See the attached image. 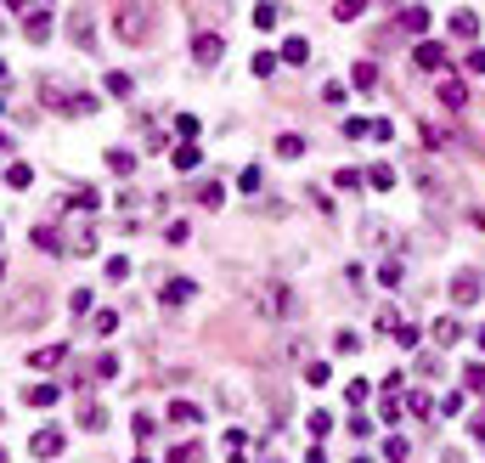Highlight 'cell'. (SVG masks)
<instances>
[{
    "instance_id": "cell-12",
    "label": "cell",
    "mask_w": 485,
    "mask_h": 463,
    "mask_svg": "<svg viewBox=\"0 0 485 463\" xmlns=\"http://www.w3.org/2000/svg\"><path fill=\"white\" fill-rule=\"evenodd\" d=\"M412 62H418L423 74H429V68H446V51H440V46H434V40H423V46L412 51Z\"/></svg>"
},
{
    "instance_id": "cell-53",
    "label": "cell",
    "mask_w": 485,
    "mask_h": 463,
    "mask_svg": "<svg viewBox=\"0 0 485 463\" xmlns=\"http://www.w3.org/2000/svg\"><path fill=\"white\" fill-rule=\"evenodd\" d=\"M0 277H6V255H0Z\"/></svg>"
},
{
    "instance_id": "cell-33",
    "label": "cell",
    "mask_w": 485,
    "mask_h": 463,
    "mask_svg": "<svg viewBox=\"0 0 485 463\" xmlns=\"http://www.w3.org/2000/svg\"><path fill=\"white\" fill-rule=\"evenodd\" d=\"M344 136H350V142H367L373 124H367V119H344Z\"/></svg>"
},
{
    "instance_id": "cell-57",
    "label": "cell",
    "mask_w": 485,
    "mask_h": 463,
    "mask_svg": "<svg viewBox=\"0 0 485 463\" xmlns=\"http://www.w3.org/2000/svg\"><path fill=\"white\" fill-rule=\"evenodd\" d=\"M271 463H282V457H271Z\"/></svg>"
},
{
    "instance_id": "cell-41",
    "label": "cell",
    "mask_w": 485,
    "mask_h": 463,
    "mask_svg": "<svg viewBox=\"0 0 485 463\" xmlns=\"http://www.w3.org/2000/svg\"><path fill=\"white\" fill-rule=\"evenodd\" d=\"M108 277H113V283H124V277H130V260H124V255H113V260H108Z\"/></svg>"
},
{
    "instance_id": "cell-24",
    "label": "cell",
    "mask_w": 485,
    "mask_h": 463,
    "mask_svg": "<svg viewBox=\"0 0 485 463\" xmlns=\"http://www.w3.org/2000/svg\"><path fill=\"white\" fill-rule=\"evenodd\" d=\"M452 34L474 40V34H479V17H474V12H452Z\"/></svg>"
},
{
    "instance_id": "cell-32",
    "label": "cell",
    "mask_w": 485,
    "mask_h": 463,
    "mask_svg": "<svg viewBox=\"0 0 485 463\" xmlns=\"http://www.w3.org/2000/svg\"><path fill=\"white\" fill-rule=\"evenodd\" d=\"M401 277H407V271H401V260H384V266H378V283H384V288H395Z\"/></svg>"
},
{
    "instance_id": "cell-42",
    "label": "cell",
    "mask_w": 485,
    "mask_h": 463,
    "mask_svg": "<svg viewBox=\"0 0 485 463\" xmlns=\"http://www.w3.org/2000/svg\"><path fill=\"white\" fill-rule=\"evenodd\" d=\"M91 328H96V333H113V328H119V317H113V311H96V317H91Z\"/></svg>"
},
{
    "instance_id": "cell-21",
    "label": "cell",
    "mask_w": 485,
    "mask_h": 463,
    "mask_svg": "<svg viewBox=\"0 0 485 463\" xmlns=\"http://www.w3.org/2000/svg\"><path fill=\"white\" fill-rule=\"evenodd\" d=\"M34 243L46 249V255H68V243H62V237H57L51 226H34Z\"/></svg>"
},
{
    "instance_id": "cell-48",
    "label": "cell",
    "mask_w": 485,
    "mask_h": 463,
    "mask_svg": "<svg viewBox=\"0 0 485 463\" xmlns=\"http://www.w3.org/2000/svg\"><path fill=\"white\" fill-rule=\"evenodd\" d=\"M119 373V356H96V378H113Z\"/></svg>"
},
{
    "instance_id": "cell-38",
    "label": "cell",
    "mask_w": 485,
    "mask_h": 463,
    "mask_svg": "<svg viewBox=\"0 0 485 463\" xmlns=\"http://www.w3.org/2000/svg\"><path fill=\"white\" fill-rule=\"evenodd\" d=\"M305 424H311V435H327V430H333V412H311Z\"/></svg>"
},
{
    "instance_id": "cell-50",
    "label": "cell",
    "mask_w": 485,
    "mask_h": 463,
    "mask_svg": "<svg viewBox=\"0 0 485 463\" xmlns=\"http://www.w3.org/2000/svg\"><path fill=\"white\" fill-rule=\"evenodd\" d=\"M463 68H468V74H485V51H479V46H474V51H468V62H463Z\"/></svg>"
},
{
    "instance_id": "cell-40",
    "label": "cell",
    "mask_w": 485,
    "mask_h": 463,
    "mask_svg": "<svg viewBox=\"0 0 485 463\" xmlns=\"http://www.w3.org/2000/svg\"><path fill=\"white\" fill-rule=\"evenodd\" d=\"M361 237H367V243H389V226H378V221H367V226H361Z\"/></svg>"
},
{
    "instance_id": "cell-13",
    "label": "cell",
    "mask_w": 485,
    "mask_h": 463,
    "mask_svg": "<svg viewBox=\"0 0 485 463\" xmlns=\"http://www.w3.org/2000/svg\"><path fill=\"white\" fill-rule=\"evenodd\" d=\"M395 28H407V34H423V28H429V12H423V6H407V12H395Z\"/></svg>"
},
{
    "instance_id": "cell-52",
    "label": "cell",
    "mask_w": 485,
    "mask_h": 463,
    "mask_svg": "<svg viewBox=\"0 0 485 463\" xmlns=\"http://www.w3.org/2000/svg\"><path fill=\"white\" fill-rule=\"evenodd\" d=\"M0 463H12V452H6V446H0Z\"/></svg>"
},
{
    "instance_id": "cell-44",
    "label": "cell",
    "mask_w": 485,
    "mask_h": 463,
    "mask_svg": "<svg viewBox=\"0 0 485 463\" xmlns=\"http://www.w3.org/2000/svg\"><path fill=\"white\" fill-rule=\"evenodd\" d=\"M164 237H169V243H187V237H192V226H187V221H169V232H164Z\"/></svg>"
},
{
    "instance_id": "cell-22",
    "label": "cell",
    "mask_w": 485,
    "mask_h": 463,
    "mask_svg": "<svg viewBox=\"0 0 485 463\" xmlns=\"http://www.w3.org/2000/svg\"><path fill=\"white\" fill-rule=\"evenodd\" d=\"M57 396H62L57 385H34V390H28L23 401H28V407H57Z\"/></svg>"
},
{
    "instance_id": "cell-4",
    "label": "cell",
    "mask_w": 485,
    "mask_h": 463,
    "mask_svg": "<svg viewBox=\"0 0 485 463\" xmlns=\"http://www.w3.org/2000/svg\"><path fill=\"white\" fill-rule=\"evenodd\" d=\"M220 51H226V40H220L214 28H198V34H192V62H198V68H214Z\"/></svg>"
},
{
    "instance_id": "cell-39",
    "label": "cell",
    "mask_w": 485,
    "mask_h": 463,
    "mask_svg": "<svg viewBox=\"0 0 485 463\" xmlns=\"http://www.w3.org/2000/svg\"><path fill=\"white\" fill-rule=\"evenodd\" d=\"M305 378H311V385H327L333 367H327V362H311V367H305Z\"/></svg>"
},
{
    "instance_id": "cell-19",
    "label": "cell",
    "mask_w": 485,
    "mask_h": 463,
    "mask_svg": "<svg viewBox=\"0 0 485 463\" xmlns=\"http://www.w3.org/2000/svg\"><path fill=\"white\" fill-rule=\"evenodd\" d=\"M108 170H113V176H130V170H136V153H124V147H108Z\"/></svg>"
},
{
    "instance_id": "cell-28",
    "label": "cell",
    "mask_w": 485,
    "mask_h": 463,
    "mask_svg": "<svg viewBox=\"0 0 485 463\" xmlns=\"http://www.w3.org/2000/svg\"><path fill=\"white\" fill-rule=\"evenodd\" d=\"M28 181H34V170H28V164H12V170H6V187H17V192H28Z\"/></svg>"
},
{
    "instance_id": "cell-9",
    "label": "cell",
    "mask_w": 485,
    "mask_h": 463,
    "mask_svg": "<svg viewBox=\"0 0 485 463\" xmlns=\"http://www.w3.org/2000/svg\"><path fill=\"white\" fill-rule=\"evenodd\" d=\"M479 300V277L474 271H457L452 277V305H474Z\"/></svg>"
},
{
    "instance_id": "cell-30",
    "label": "cell",
    "mask_w": 485,
    "mask_h": 463,
    "mask_svg": "<svg viewBox=\"0 0 485 463\" xmlns=\"http://www.w3.org/2000/svg\"><path fill=\"white\" fill-rule=\"evenodd\" d=\"M407 452H412V446H407L401 435H389V441H384V457H389V463H407Z\"/></svg>"
},
{
    "instance_id": "cell-36",
    "label": "cell",
    "mask_w": 485,
    "mask_h": 463,
    "mask_svg": "<svg viewBox=\"0 0 485 463\" xmlns=\"http://www.w3.org/2000/svg\"><path fill=\"white\" fill-rule=\"evenodd\" d=\"M361 181H367V176H356V170H339V176H333V187H339V192H356Z\"/></svg>"
},
{
    "instance_id": "cell-56",
    "label": "cell",
    "mask_w": 485,
    "mask_h": 463,
    "mask_svg": "<svg viewBox=\"0 0 485 463\" xmlns=\"http://www.w3.org/2000/svg\"><path fill=\"white\" fill-rule=\"evenodd\" d=\"M232 463H243V457H232Z\"/></svg>"
},
{
    "instance_id": "cell-18",
    "label": "cell",
    "mask_w": 485,
    "mask_h": 463,
    "mask_svg": "<svg viewBox=\"0 0 485 463\" xmlns=\"http://www.w3.org/2000/svg\"><path fill=\"white\" fill-rule=\"evenodd\" d=\"M440 102H446V108H463V102H468V85H463V79H440Z\"/></svg>"
},
{
    "instance_id": "cell-2",
    "label": "cell",
    "mask_w": 485,
    "mask_h": 463,
    "mask_svg": "<svg viewBox=\"0 0 485 463\" xmlns=\"http://www.w3.org/2000/svg\"><path fill=\"white\" fill-rule=\"evenodd\" d=\"M254 311L266 317V322H288L293 311H299V300H293V288L282 283V277H266L254 288Z\"/></svg>"
},
{
    "instance_id": "cell-34",
    "label": "cell",
    "mask_w": 485,
    "mask_h": 463,
    "mask_svg": "<svg viewBox=\"0 0 485 463\" xmlns=\"http://www.w3.org/2000/svg\"><path fill=\"white\" fill-rule=\"evenodd\" d=\"M220 198H226V192H220L214 181H203V187H198V203H203V209H220Z\"/></svg>"
},
{
    "instance_id": "cell-16",
    "label": "cell",
    "mask_w": 485,
    "mask_h": 463,
    "mask_svg": "<svg viewBox=\"0 0 485 463\" xmlns=\"http://www.w3.org/2000/svg\"><path fill=\"white\" fill-rule=\"evenodd\" d=\"M79 430H108V412L96 401H79Z\"/></svg>"
},
{
    "instance_id": "cell-26",
    "label": "cell",
    "mask_w": 485,
    "mask_h": 463,
    "mask_svg": "<svg viewBox=\"0 0 485 463\" xmlns=\"http://www.w3.org/2000/svg\"><path fill=\"white\" fill-rule=\"evenodd\" d=\"M367 396H373V385H367V378H350V385H344V401H350V407H361Z\"/></svg>"
},
{
    "instance_id": "cell-8",
    "label": "cell",
    "mask_w": 485,
    "mask_h": 463,
    "mask_svg": "<svg viewBox=\"0 0 485 463\" xmlns=\"http://www.w3.org/2000/svg\"><path fill=\"white\" fill-rule=\"evenodd\" d=\"M192 294H198V283H192V277H169V283L158 288V300H164V305H187Z\"/></svg>"
},
{
    "instance_id": "cell-5",
    "label": "cell",
    "mask_w": 485,
    "mask_h": 463,
    "mask_svg": "<svg viewBox=\"0 0 485 463\" xmlns=\"http://www.w3.org/2000/svg\"><path fill=\"white\" fill-rule=\"evenodd\" d=\"M68 34H74V46H79V51H96V28H91V12H85V6L68 12Z\"/></svg>"
},
{
    "instance_id": "cell-20",
    "label": "cell",
    "mask_w": 485,
    "mask_h": 463,
    "mask_svg": "<svg viewBox=\"0 0 485 463\" xmlns=\"http://www.w3.org/2000/svg\"><path fill=\"white\" fill-rule=\"evenodd\" d=\"M169 418H175V424H198L203 407H198V401H169Z\"/></svg>"
},
{
    "instance_id": "cell-49",
    "label": "cell",
    "mask_w": 485,
    "mask_h": 463,
    "mask_svg": "<svg viewBox=\"0 0 485 463\" xmlns=\"http://www.w3.org/2000/svg\"><path fill=\"white\" fill-rule=\"evenodd\" d=\"M407 407H412V412H418V418H429V407H434V401H429V396H423V390H418V396H407Z\"/></svg>"
},
{
    "instance_id": "cell-11",
    "label": "cell",
    "mask_w": 485,
    "mask_h": 463,
    "mask_svg": "<svg viewBox=\"0 0 485 463\" xmlns=\"http://www.w3.org/2000/svg\"><path fill=\"white\" fill-rule=\"evenodd\" d=\"M96 203H102V198H96L91 187H74V192L62 198V209H74V215H96Z\"/></svg>"
},
{
    "instance_id": "cell-7",
    "label": "cell",
    "mask_w": 485,
    "mask_h": 463,
    "mask_svg": "<svg viewBox=\"0 0 485 463\" xmlns=\"http://www.w3.org/2000/svg\"><path fill=\"white\" fill-rule=\"evenodd\" d=\"M62 446H68V435H62V430H51V424H46V430H34V441H28V452H34V457H57Z\"/></svg>"
},
{
    "instance_id": "cell-25",
    "label": "cell",
    "mask_w": 485,
    "mask_h": 463,
    "mask_svg": "<svg viewBox=\"0 0 485 463\" xmlns=\"http://www.w3.org/2000/svg\"><path fill=\"white\" fill-rule=\"evenodd\" d=\"M367 187L389 192V187H395V170H389V164H373V170H367Z\"/></svg>"
},
{
    "instance_id": "cell-54",
    "label": "cell",
    "mask_w": 485,
    "mask_h": 463,
    "mask_svg": "<svg viewBox=\"0 0 485 463\" xmlns=\"http://www.w3.org/2000/svg\"><path fill=\"white\" fill-rule=\"evenodd\" d=\"M136 463H153V457H136Z\"/></svg>"
},
{
    "instance_id": "cell-23",
    "label": "cell",
    "mask_w": 485,
    "mask_h": 463,
    "mask_svg": "<svg viewBox=\"0 0 485 463\" xmlns=\"http://www.w3.org/2000/svg\"><path fill=\"white\" fill-rule=\"evenodd\" d=\"M198 142H181V147H175V170H198Z\"/></svg>"
},
{
    "instance_id": "cell-51",
    "label": "cell",
    "mask_w": 485,
    "mask_h": 463,
    "mask_svg": "<svg viewBox=\"0 0 485 463\" xmlns=\"http://www.w3.org/2000/svg\"><path fill=\"white\" fill-rule=\"evenodd\" d=\"M440 463H468V457H463V452H446V457H440Z\"/></svg>"
},
{
    "instance_id": "cell-14",
    "label": "cell",
    "mask_w": 485,
    "mask_h": 463,
    "mask_svg": "<svg viewBox=\"0 0 485 463\" xmlns=\"http://www.w3.org/2000/svg\"><path fill=\"white\" fill-rule=\"evenodd\" d=\"M57 362H68V345H40L28 356V367H57Z\"/></svg>"
},
{
    "instance_id": "cell-17",
    "label": "cell",
    "mask_w": 485,
    "mask_h": 463,
    "mask_svg": "<svg viewBox=\"0 0 485 463\" xmlns=\"http://www.w3.org/2000/svg\"><path fill=\"white\" fill-rule=\"evenodd\" d=\"M282 62H293V68H299V62H311V40H299V34L282 40Z\"/></svg>"
},
{
    "instance_id": "cell-35",
    "label": "cell",
    "mask_w": 485,
    "mask_h": 463,
    "mask_svg": "<svg viewBox=\"0 0 485 463\" xmlns=\"http://www.w3.org/2000/svg\"><path fill=\"white\" fill-rule=\"evenodd\" d=\"M277 17H282L277 6H254V28H277Z\"/></svg>"
},
{
    "instance_id": "cell-43",
    "label": "cell",
    "mask_w": 485,
    "mask_h": 463,
    "mask_svg": "<svg viewBox=\"0 0 485 463\" xmlns=\"http://www.w3.org/2000/svg\"><path fill=\"white\" fill-rule=\"evenodd\" d=\"M254 74H259V79L277 74V57H271V51H259V57H254Z\"/></svg>"
},
{
    "instance_id": "cell-15",
    "label": "cell",
    "mask_w": 485,
    "mask_h": 463,
    "mask_svg": "<svg viewBox=\"0 0 485 463\" xmlns=\"http://www.w3.org/2000/svg\"><path fill=\"white\" fill-rule=\"evenodd\" d=\"M457 339H463V322L457 317H440L434 322V345H457Z\"/></svg>"
},
{
    "instance_id": "cell-6",
    "label": "cell",
    "mask_w": 485,
    "mask_h": 463,
    "mask_svg": "<svg viewBox=\"0 0 485 463\" xmlns=\"http://www.w3.org/2000/svg\"><path fill=\"white\" fill-rule=\"evenodd\" d=\"M23 34L34 40V46H46L51 40V6H28L23 12Z\"/></svg>"
},
{
    "instance_id": "cell-37",
    "label": "cell",
    "mask_w": 485,
    "mask_h": 463,
    "mask_svg": "<svg viewBox=\"0 0 485 463\" xmlns=\"http://www.w3.org/2000/svg\"><path fill=\"white\" fill-rule=\"evenodd\" d=\"M361 12H367L361 0H344V6H333V17H339V23H350V17H361Z\"/></svg>"
},
{
    "instance_id": "cell-46",
    "label": "cell",
    "mask_w": 485,
    "mask_h": 463,
    "mask_svg": "<svg viewBox=\"0 0 485 463\" xmlns=\"http://www.w3.org/2000/svg\"><path fill=\"white\" fill-rule=\"evenodd\" d=\"M192 457H198V446H192V441H187V446H175V452H169V457H164V463H192Z\"/></svg>"
},
{
    "instance_id": "cell-10",
    "label": "cell",
    "mask_w": 485,
    "mask_h": 463,
    "mask_svg": "<svg viewBox=\"0 0 485 463\" xmlns=\"http://www.w3.org/2000/svg\"><path fill=\"white\" fill-rule=\"evenodd\" d=\"M96 243H102L96 226H74V232H68V255H96Z\"/></svg>"
},
{
    "instance_id": "cell-31",
    "label": "cell",
    "mask_w": 485,
    "mask_h": 463,
    "mask_svg": "<svg viewBox=\"0 0 485 463\" xmlns=\"http://www.w3.org/2000/svg\"><path fill=\"white\" fill-rule=\"evenodd\" d=\"M356 85H361V91L378 85V62H356Z\"/></svg>"
},
{
    "instance_id": "cell-1",
    "label": "cell",
    "mask_w": 485,
    "mask_h": 463,
    "mask_svg": "<svg viewBox=\"0 0 485 463\" xmlns=\"http://www.w3.org/2000/svg\"><path fill=\"white\" fill-rule=\"evenodd\" d=\"M153 23H158V12L142 6V0H119V6H113V34L124 40V46H147Z\"/></svg>"
},
{
    "instance_id": "cell-55",
    "label": "cell",
    "mask_w": 485,
    "mask_h": 463,
    "mask_svg": "<svg viewBox=\"0 0 485 463\" xmlns=\"http://www.w3.org/2000/svg\"><path fill=\"white\" fill-rule=\"evenodd\" d=\"M0 79H6V68H0Z\"/></svg>"
},
{
    "instance_id": "cell-45",
    "label": "cell",
    "mask_w": 485,
    "mask_h": 463,
    "mask_svg": "<svg viewBox=\"0 0 485 463\" xmlns=\"http://www.w3.org/2000/svg\"><path fill=\"white\" fill-rule=\"evenodd\" d=\"M136 441H153V412H136Z\"/></svg>"
},
{
    "instance_id": "cell-3",
    "label": "cell",
    "mask_w": 485,
    "mask_h": 463,
    "mask_svg": "<svg viewBox=\"0 0 485 463\" xmlns=\"http://www.w3.org/2000/svg\"><path fill=\"white\" fill-rule=\"evenodd\" d=\"M17 322H23V328L46 322V294H40V288H28L23 300H12V305H6V328H17Z\"/></svg>"
},
{
    "instance_id": "cell-29",
    "label": "cell",
    "mask_w": 485,
    "mask_h": 463,
    "mask_svg": "<svg viewBox=\"0 0 485 463\" xmlns=\"http://www.w3.org/2000/svg\"><path fill=\"white\" fill-rule=\"evenodd\" d=\"M305 153V136H277V158H299Z\"/></svg>"
},
{
    "instance_id": "cell-27",
    "label": "cell",
    "mask_w": 485,
    "mask_h": 463,
    "mask_svg": "<svg viewBox=\"0 0 485 463\" xmlns=\"http://www.w3.org/2000/svg\"><path fill=\"white\" fill-rule=\"evenodd\" d=\"M102 91H108V96H130L136 85H130V74H108V79H102Z\"/></svg>"
},
{
    "instance_id": "cell-47",
    "label": "cell",
    "mask_w": 485,
    "mask_h": 463,
    "mask_svg": "<svg viewBox=\"0 0 485 463\" xmlns=\"http://www.w3.org/2000/svg\"><path fill=\"white\" fill-rule=\"evenodd\" d=\"M237 187H243V192H259V170H254V164H248V170L237 176Z\"/></svg>"
}]
</instances>
